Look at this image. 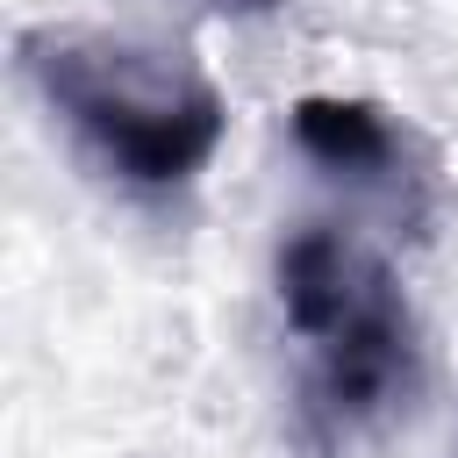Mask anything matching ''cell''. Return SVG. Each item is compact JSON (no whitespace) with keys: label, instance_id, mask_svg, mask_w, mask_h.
I'll use <instances>...</instances> for the list:
<instances>
[{"label":"cell","instance_id":"6da1fadb","mask_svg":"<svg viewBox=\"0 0 458 458\" xmlns=\"http://www.w3.org/2000/svg\"><path fill=\"white\" fill-rule=\"evenodd\" d=\"M21 72L43 107L86 143V157L136 193H179L222 150L229 107L215 79L172 50L93 29H29Z\"/></svg>","mask_w":458,"mask_h":458},{"label":"cell","instance_id":"7a4b0ae2","mask_svg":"<svg viewBox=\"0 0 458 458\" xmlns=\"http://www.w3.org/2000/svg\"><path fill=\"white\" fill-rule=\"evenodd\" d=\"M279 308L301 336L308 415L329 437L379 429L422 394V329L386 258L351 229L308 222L279 243Z\"/></svg>","mask_w":458,"mask_h":458},{"label":"cell","instance_id":"3957f363","mask_svg":"<svg viewBox=\"0 0 458 458\" xmlns=\"http://www.w3.org/2000/svg\"><path fill=\"white\" fill-rule=\"evenodd\" d=\"M293 143L301 157H315L329 179L358 186V193H379L386 208L401 215H422V193H429V165L415 150V136L379 107V100H358V93H308L293 100Z\"/></svg>","mask_w":458,"mask_h":458}]
</instances>
